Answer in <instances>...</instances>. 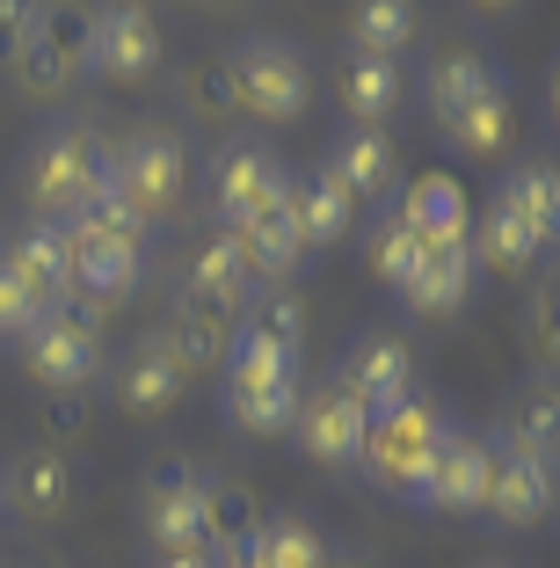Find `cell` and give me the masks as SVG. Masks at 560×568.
I'll use <instances>...</instances> for the list:
<instances>
[{
    "label": "cell",
    "instance_id": "obj_1",
    "mask_svg": "<svg viewBox=\"0 0 560 568\" xmlns=\"http://www.w3.org/2000/svg\"><path fill=\"white\" fill-rule=\"evenodd\" d=\"M298 372H306V351H298V343L269 335L263 321H241L233 357H226V372H218V416L247 437L292 430V408H298V394H306Z\"/></svg>",
    "mask_w": 560,
    "mask_h": 568
},
{
    "label": "cell",
    "instance_id": "obj_2",
    "mask_svg": "<svg viewBox=\"0 0 560 568\" xmlns=\"http://www.w3.org/2000/svg\"><path fill=\"white\" fill-rule=\"evenodd\" d=\"M67 234V270H73V314H110L146 284V226L132 212H116L110 197H95L81 219L59 226Z\"/></svg>",
    "mask_w": 560,
    "mask_h": 568
},
{
    "label": "cell",
    "instance_id": "obj_3",
    "mask_svg": "<svg viewBox=\"0 0 560 568\" xmlns=\"http://www.w3.org/2000/svg\"><path fill=\"white\" fill-rule=\"evenodd\" d=\"M95 197H110L116 212H132L146 234L161 219H175L182 197H190V146H182V132H167V124L124 132L102 153V190Z\"/></svg>",
    "mask_w": 560,
    "mask_h": 568
},
{
    "label": "cell",
    "instance_id": "obj_4",
    "mask_svg": "<svg viewBox=\"0 0 560 568\" xmlns=\"http://www.w3.org/2000/svg\"><path fill=\"white\" fill-rule=\"evenodd\" d=\"M102 153L110 146H102V132L88 118H59L30 139V153H22V204L37 212V226H67V219H81L95 204Z\"/></svg>",
    "mask_w": 560,
    "mask_h": 568
},
{
    "label": "cell",
    "instance_id": "obj_5",
    "mask_svg": "<svg viewBox=\"0 0 560 568\" xmlns=\"http://www.w3.org/2000/svg\"><path fill=\"white\" fill-rule=\"evenodd\" d=\"M226 81H233V110H247L269 132L314 110V67L292 37H241L226 51Z\"/></svg>",
    "mask_w": 560,
    "mask_h": 568
},
{
    "label": "cell",
    "instance_id": "obj_6",
    "mask_svg": "<svg viewBox=\"0 0 560 568\" xmlns=\"http://www.w3.org/2000/svg\"><path fill=\"white\" fill-rule=\"evenodd\" d=\"M8 81L37 102H59L88 81V0H37L30 30H22Z\"/></svg>",
    "mask_w": 560,
    "mask_h": 568
},
{
    "label": "cell",
    "instance_id": "obj_7",
    "mask_svg": "<svg viewBox=\"0 0 560 568\" xmlns=\"http://www.w3.org/2000/svg\"><path fill=\"white\" fill-rule=\"evenodd\" d=\"M451 423L437 402H422V394H408L400 408H386V416H371V437H364V459L357 467L371 474L379 488H394V496L422 503L429 488V467H437V452H445Z\"/></svg>",
    "mask_w": 560,
    "mask_h": 568
},
{
    "label": "cell",
    "instance_id": "obj_8",
    "mask_svg": "<svg viewBox=\"0 0 560 568\" xmlns=\"http://www.w3.org/2000/svg\"><path fill=\"white\" fill-rule=\"evenodd\" d=\"M167 67V30L146 0H88V81L146 88Z\"/></svg>",
    "mask_w": 560,
    "mask_h": 568
},
{
    "label": "cell",
    "instance_id": "obj_9",
    "mask_svg": "<svg viewBox=\"0 0 560 568\" xmlns=\"http://www.w3.org/2000/svg\"><path fill=\"white\" fill-rule=\"evenodd\" d=\"M292 183V168H284V153L269 146L263 132H233L212 146V161H204V212H212V226H241L255 204H269L277 190Z\"/></svg>",
    "mask_w": 560,
    "mask_h": 568
},
{
    "label": "cell",
    "instance_id": "obj_10",
    "mask_svg": "<svg viewBox=\"0 0 560 568\" xmlns=\"http://www.w3.org/2000/svg\"><path fill=\"white\" fill-rule=\"evenodd\" d=\"M81 496V467H73L67 445H22L8 452V467H0V510H16L22 525H59Z\"/></svg>",
    "mask_w": 560,
    "mask_h": 568
},
{
    "label": "cell",
    "instance_id": "obj_11",
    "mask_svg": "<svg viewBox=\"0 0 560 568\" xmlns=\"http://www.w3.org/2000/svg\"><path fill=\"white\" fill-rule=\"evenodd\" d=\"M16 351L44 394H88V386H102V335L81 314H44Z\"/></svg>",
    "mask_w": 560,
    "mask_h": 568
},
{
    "label": "cell",
    "instance_id": "obj_12",
    "mask_svg": "<svg viewBox=\"0 0 560 568\" xmlns=\"http://www.w3.org/2000/svg\"><path fill=\"white\" fill-rule=\"evenodd\" d=\"M292 437H298V452H306L314 467L349 474L364 459V437H371V408L349 402L335 379L328 386H306V394H298V408H292Z\"/></svg>",
    "mask_w": 560,
    "mask_h": 568
},
{
    "label": "cell",
    "instance_id": "obj_13",
    "mask_svg": "<svg viewBox=\"0 0 560 568\" xmlns=\"http://www.w3.org/2000/svg\"><path fill=\"white\" fill-rule=\"evenodd\" d=\"M139 532L153 554H212L204 525V474L197 467H161L139 496Z\"/></svg>",
    "mask_w": 560,
    "mask_h": 568
},
{
    "label": "cell",
    "instance_id": "obj_14",
    "mask_svg": "<svg viewBox=\"0 0 560 568\" xmlns=\"http://www.w3.org/2000/svg\"><path fill=\"white\" fill-rule=\"evenodd\" d=\"M560 510V459H539V452L495 445V481H488V510L480 518L502 525V532H531Z\"/></svg>",
    "mask_w": 560,
    "mask_h": 568
},
{
    "label": "cell",
    "instance_id": "obj_15",
    "mask_svg": "<svg viewBox=\"0 0 560 568\" xmlns=\"http://www.w3.org/2000/svg\"><path fill=\"white\" fill-rule=\"evenodd\" d=\"M320 175H328L349 204H379L386 212V197H400L394 132H379V124H343V132L328 139V153H320Z\"/></svg>",
    "mask_w": 560,
    "mask_h": 568
},
{
    "label": "cell",
    "instance_id": "obj_16",
    "mask_svg": "<svg viewBox=\"0 0 560 568\" xmlns=\"http://www.w3.org/2000/svg\"><path fill=\"white\" fill-rule=\"evenodd\" d=\"M335 386L349 402H364L371 416H386V408H400L415 394V351L394 328H364L343 351V365H335Z\"/></svg>",
    "mask_w": 560,
    "mask_h": 568
},
{
    "label": "cell",
    "instance_id": "obj_17",
    "mask_svg": "<svg viewBox=\"0 0 560 568\" xmlns=\"http://www.w3.org/2000/svg\"><path fill=\"white\" fill-rule=\"evenodd\" d=\"M488 481H495V430H451L437 467H429L422 503L445 518H480L488 510Z\"/></svg>",
    "mask_w": 560,
    "mask_h": 568
},
{
    "label": "cell",
    "instance_id": "obj_18",
    "mask_svg": "<svg viewBox=\"0 0 560 568\" xmlns=\"http://www.w3.org/2000/svg\"><path fill=\"white\" fill-rule=\"evenodd\" d=\"M190 394V372H182V357L167 351L161 335H139L132 351L116 357V372H110V402L124 408V416H167V408Z\"/></svg>",
    "mask_w": 560,
    "mask_h": 568
},
{
    "label": "cell",
    "instance_id": "obj_19",
    "mask_svg": "<svg viewBox=\"0 0 560 568\" xmlns=\"http://www.w3.org/2000/svg\"><path fill=\"white\" fill-rule=\"evenodd\" d=\"M233 241H241L247 270H255V284H292L298 270H306V234H298V219H292V183L277 190L269 204H255V212L241 219V226H226Z\"/></svg>",
    "mask_w": 560,
    "mask_h": 568
},
{
    "label": "cell",
    "instance_id": "obj_20",
    "mask_svg": "<svg viewBox=\"0 0 560 568\" xmlns=\"http://www.w3.org/2000/svg\"><path fill=\"white\" fill-rule=\"evenodd\" d=\"M153 335H161L167 351L182 357V372L197 379V372H226V357H233V335H241V321H233L226 306L197 300L190 284H175V306H167V321H161Z\"/></svg>",
    "mask_w": 560,
    "mask_h": 568
},
{
    "label": "cell",
    "instance_id": "obj_21",
    "mask_svg": "<svg viewBox=\"0 0 560 568\" xmlns=\"http://www.w3.org/2000/svg\"><path fill=\"white\" fill-rule=\"evenodd\" d=\"M415 81L400 73V59H364V51H343V67H335V102H343L349 124H379L394 132L400 110H408Z\"/></svg>",
    "mask_w": 560,
    "mask_h": 568
},
{
    "label": "cell",
    "instance_id": "obj_22",
    "mask_svg": "<svg viewBox=\"0 0 560 568\" xmlns=\"http://www.w3.org/2000/svg\"><path fill=\"white\" fill-rule=\"evenodd\" d=\"M394 212L408 219V234L422 241L429 255H437V248H466V241H474V204H466V190L451 183L445 168H437V175H415V183H400Z\"/></svg>",
    "mask_w": 560,
    "mask_h": 568
},
{
    "label": "cell",
    "instance_id": "obj_23",
    "mask_svg": "<svg viewBox=\"0 0 560 568\" xmlns=\"http://www.w3.org/2000/svg\"><path fill=\"white\" fill-rule=\"evenodd\" d=\"M0 263L16 270V284L30 292L37 314H73V270H67V234L59 226H30L0 248Z\"/></svg>",
    "mask_w": 560,
    "mask_h": 568
},
{
    "label": "cell",
    "instance_id": "obj_24",
    "mask_svg": "<svg viewBox=\"0 0 560 568\" xmlns=\"http://www.w3.org/2000/svg\"><path fill=\"white\" fill-rule=\"evenodd\" d=\"M415 88H422V110L437 118V132H445V124L459 118V110H474V102L488 95V88H502V73H495L488 51L459 44V51H437V59L422 67V81H415Z\"/></svg>",
    "mask_w": 560,
    "mask_h": 568
},
{
    "label": "cell",
    "instance_id": "obj_25",
    "mask_svg": "<svg viewBox=\"0 0 560 568\" xmlns=\"http://www.w3.org/2000/svg\"><path fill=\"white\" fill-rule=\"evenodd\" d=\"M495 445L539 452L560 459V379H525L502 394V423H495Z\"/></svg>",
    "mask_w": 560,
    "mask_h": 568
},
{
    "label": "cell",
    "instance_id": "obj_26",
    "mask_svg": "<svg viewBox=\"0 0 560 568\" xmlns=\"http://www.w3.org/2000/svg\"><path fill=\"white\" fill-rule=\"evenodd\" d=\"M182 284L197 292V300H212V306H226V314H247V306L263 300V284H255V270H247V255H241V241L218 226L212 241H204L197 255H190V270H182Z\"/></svg>",
    "mask_w": 560,
    "mask_h": 568
},
{
    "label": "cell",
    "instance_id": "obj_27",
    "mask_svg": "<svg viewBox=\"0 0 560 568\" xmlns=\"http://www.w3.org/2000/svg\"><path fill=\"white\" fill-rule=\"evenodd\" d=\"M488 197H502L517 219H525L531 234L546 241V248H560V168L539 161V153H525V161H510L502 175H495Z\"/></svg>",
    "mask_w": 560,
    "mask_h": 568
},
{
    "label": "cell",
    "instance_id": "obj_28",
    "mask_svg": "<svg viewBox=\"0 0 560 568\" xmlns=\"http://www.w3.org/2000/svg\"><path fill=\"white\" fill-rule=\"evenodd\" d=\"M241 547H247L255 568H335V547L320 539V525L298 518V510H263Z\"/></svg>",
    "mask_w": 560,
    "mask_h": 568
},
{
    "label": "cell",
    "instance_id": "obj_29",
    "mask_svg": "<svg viewBox=\"0 0 560 568\" xmlns=\"http://www.w3.org/2000/svg\"><path fill=\"white\" fill-rule=\"evenodd\" d=\"M466 248H474V270H495V277H525V270L546 255V241L531 234V226H525V219H517L502 197H488V204H480V219H474V241H466Z\"/></svg>",
    "mask_w": 560,
    "mask_h": 568
},
{
    "label": "cell",
    "instance_id": "obj_30",
    "mask_svg": "<svg viewBox=\"0 0 560 568\" xmlns=\"http://www.w3.org/2000/svg\"><path fill=\"white\" fill-rule=\"evenodd\" d=\"M343 37L364 59H400V51L422 37V0H349Z\"/></svg>",
    "mask_w": 560,
    "mask_h": 568
},
{
    "label": "cell",
    "instance_id": "obj_31",
    "mask_svg": "<svg viewBox=\"0 0 560 568\" xmlns=\"http://www.w3.org/2000/svg\"><path fill=\"white\" fill-rule=\"evenodd\" d=\"M292 219H298V234H306V255L343 248V241L357 234V204H349L320 168L314 175H292Z\"/></svg>",
    "mask_w": 560,
    "mask_h": 568
},
{
    "label": "cell",
    "instance_id": "obj_32",
    "mask_svg": "<svg viewBox=\"0 0 560 568\" xmlns=\"http://www.w3.org/2000/svg\"><path fill=\"white\" fill-rule=\"evenodd\" d=\"M474 277H480V270H474V248H437L422 263V277L400 292V306H408V314H422V321H451L466 300H474Z\"/></svg>",
    "mask_w": 560,
    "mask_h": 568
},
{
    "label": "cell",
    "instance_id": "obj_33",
    "mask_svg": "<svg viewBox=\"0 0 560 568\" xmlns=\"http://www.w3.org/2000/svg\"><path fill=\"white\" fill-rule=\"evenodd\" d=\"M510 132H517V102H510V81H502V88H488L474 110H459V118L445 124V146L459 153V161H495V153L510 146Z\"/></svg>",
    "mask_w": 560,
    "mask_h": 568
},
{
    "label": "cell",
    "instance_id": "obj_34",
    "mask_svg": "<svg viewBox=\"0 0 560 568\" xmlns=\"http://www.w3.org/2000/svg\"><path fill=\"white\" fill-rule=\"evenodd\" d=\"M422 263H429V248L408 234V219L386 204L379 219H371V270H379V284H394V292H408L415 277H422Z\"/></svg>",
    "mask_w": 560,
    "mask_h": 568
},
{
    "label": "cell",
    "instance_id": "obj_35",
    "mask_svg": "<svg viewBox=\"0 0 560 568\" xmlns=\"http://www.w3.org/2000/svg\"><path fill=\"white\" fill-rule=\"evenodd\" d=\"M175 102H182V110H190V118H204V124L233 118V81H226V59H197V67L182 73Z\"/></svg>",
    "mask_w": 560,
    "mask_h": 568
},
{
    "label": "cell",
    "instance_id": "obj_36",
    "mask_svg": "<svg viewBox=\"0 0 560 568\" xmlns=\"http://www.w3.org/2000/svg\"><path fill=\"white\" fill-rule=\"evenodd\" d=\"M37 321H44V314L30 306V292L16 284V270L0 263V343H22V335H30Z\"/></svg>",
    "mask_w": 560,
    "mask_h": 568
},
{
    "label": "cell",
    "instance_id": "obj_37",
    "mask_svg": "<svg viewBox=\"0 0 560 568\" xmlns=\"http://www.w3.org/2000/svg\"><path fill=\"white\" fill-rule=\"evenodd\" d=\"M30 16H37V0H0V67L16 59V44H22V30H30Z\"/></svg>",
    "mask_w": 560,
    "mask_h": 568
},
{
    "label": "cell",
    "instance_id": "obj_38",
    "mask_svg": "<svg viewBox=\"0 0 560 568\" xmlns=\"http://www.w3.org/2000/svg\"><path fill=\"white\" fill-rule=\"evenodd\" d=\"M546 110H553V132H560V51H553V67H546Z\"/></svg>",
    "mask_w": 560,
    "mask_h": 568
},
{
    "label": "cell",
    "instance_id": "obj_39",
    "mask_svg": "<svg viewBox=\"0 0 560 568\" xmlns=\"http://www.w3.org/2000/svg\"><path fill=\"white\" fill-rule=\"evenodd\" d=\"M153 568H212V554H153Z\"/></svg>",
    "mask_w": 560,
    "mask_h": 568
},
{
    "label": "cell",
    "instance_id": "obj_40",
    "mask_svg": "<svg viewBox=\"0 0 560 568\" xmlns=\"http://www.w3.org/2000/svg\"><path fill=\"white\" fill-rule=\"evenodd\" d=\"M212 568H255V561H247V547H218V554H212Z\"/></svg>",
    "mask_w": 560,
    "mask_h": 568
},
{
    "label": "cell",
    "instance_id": "obj_41",
    "mask_svg": "<svg viewBox=\"0 0 560 568\" xmlns=\"http://www.w3.org/2000/svg\"><path fill=\"white\" fill-rule=\"evenodd\" d=\"M466 8H480V16H510V8H525V0H466Z\"/></svg>",
    "mask_w": 560,
    "mask_h": 568
},
{
    "label": "cell",
    "instance_id": "obj_42",
    "mask_svg": "<svg viewBox=\"0 0 560 568\" xmlns=\"http://www.w3.org/2000/svg\"><path fill=\"white\" fill-rule=\"evenodd\" d=\"M335 568H364V561H357V554H335Z\"/></svg>",
    "mask_w": 560,
    "mask_h": 568
}]
</instances>
